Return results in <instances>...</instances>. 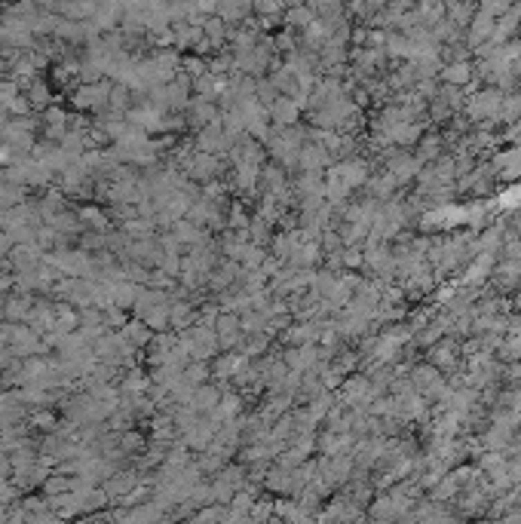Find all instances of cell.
I'll return each instance as SVG.
<instances>
[{"instance_id": "1", "label": "cell", "mask_w": 521, "mask_h": 524, "mask_svg": "<svg viewBox=\"0 0 521 524\" xmlns=\"http://www.w3.org/2000/svg\"><path fill=\"white\" fill-rule=\"evenodd\" d=\"M108 95H111V86L104 83H83L74 95V108L80 111H98L108 104Z\"/></svg>"}, {"instance_id": "2", "label": "cell", "mask_w": 521, "mask_h": 524, "mask_svg": "<svg viewBox=\"0 0 521 524\" xmlns=\"http://www.w3.org/2000/svg\"><path fill=\"white\" fill-rule=\"evenodd\" d=\"M132 487H138V476H135V472H120V476H111L104 481V494H108L111 500L126 497Z\"/></svg>"}, {"instance_id": "3", "label": "cell", "mask_w": 521, "mask_h": 524, "mask_svg": "<svg viewBox=\"0 0 521 524\" xmlns=\"http://www.w3.org/2000/svg\"><path fill=\"white\" fill-rule=\"evenodd\" d=\"M31 294L28 292H22L19 297H6L3 301V316L10 322H19V319H28V313H31Z\"/></svg>"}, {"instance_id": "4", "label": "cell", "mask_w": 521, "mask_h": 524, "mask_svg": "<svg viewBox=\"0 0 521 524\" xmlns=\"http://www.w3.org/2000/svg\"><path fill=\"white\" fill-rule=\"evenodd\" d=\"M123 335H126V341H132L135 346H147L154 337V328L145 319H132L123 325Z\"/></svg>"}, {"instance_id": "5", "label": "cell", "mask_w": 521, "mask_h": 524, "mask_svg": "<svg viewBox=\"0 0 521 524\" xmlns=\"http://www.w3.org/2000/svg\"><path fill=\"white\" fill-rule=\"evenodd\" d=\"M227 144V138L221 135V129L218 126H205L203 129V135H199V151H205V153H215V151H221V147Z\"/></svg>"}, {"instance_id": "6", "label": "cell", "mask_w": 521, "mask_h": 524, "mask_svg": "<svg viewBox=\"0 0 521 524\" xmlns=\"http://www.w3.org/2000/svg\"><path fill=\"white\" fill-rule=\"evenodd\" d=\"M80 221L89 224V230H108V215H104L102 209H95V205H86V209H80Z\"/></svg>"}, {"instance_id": "7", "label": "cell", "mask_w": 521, "mask_h": 524, "mask_svg": "<svg viewBox=\"0 0 521 524\" xmlns=\"http://www.w3.org/2000/svg\"><path fill=\"white\" fill-rule=\"evenodd\" d=\"M37 205H40V215H44L46 221H49V218H53V215H59V212L65 209V196H62V194H55V190H53V194H46V196H44V200H40Z\"/></svg>"}, {"instance_id": "8", "label": "cell", "mask_w": 521, "mask_h": 524, "mask_svg": "<svg viewBox=\"0 0 521 524\" xmlns=\"http://www.w3.org/2000/svg\"><path fill=\"white\" fill-rule=\"evenodd\" d=\"M44 491H46V497H55V494H65V491H71V478H65V472H55V476H46V481H44Z\"/></svg>"}, {"instance_id": "9", "label": "cell", "mask_w": 521, "mask_h": 524, "mask_svg": "<svg viewBox=\"0 0 521 524\" xmlns=\"http://www.w3.org/2000/svg\"><path fill=\"white\" fill-rule=\"evenodd\" d=\"M172 227H175L172 236L178 239V243H199V230H196V224H188V221H181V218H178Z\"/></svg>"}, {"instance_id": "10", "label": "cell", "mask_w": 521, "mask_h": 524, "mask_svg": "<svg viewBox=\"0 0 521 524\" xmlns=\"http://www.w3.org/2000/svg\"><path fill=\"white\" fill-rule=\"evenodd\" d=\"M108 104H111L113 114L126 111V108H129V89H126V86H113L111 95H108Z\"/></svg>"}, {"instance_id": "11", "label": "cell", "mask_w": 521, "mask_h": 524, "mask_svg": "<svg viewBox=\"0 0 521 524\" xmlns=\"http://www.w3.org/2000/svg\"><path fill=\"white\" fill-rule=\"evenodd\" d=\"M273 117H276V123H291V120L298 117V108L291 102H285V98H280V102L273 104Z\"/></svg>"}, {"instance_id": "12", "label": "cell", "mask_w": 521, "mask_h": 524, "mask_svg": "<svg viewBox=\"0 0 521 524\" xmlns=\"http://www.w3.org/2000/svg\"><path fill=\"white\" fill-rule=\"evenodd\" d=\"M28 102H31V108H44L49 102V89L44 83H31V92H28Z\"/></svg>"}, {"instance_id": "13", "label": "cell", "mask_w": 521, "mask_h": 524, "mask_svg": "<svg viewBox=\"0 0 521 524\" xmlns=\"http://www.w3.org/2000/svg\"><path fill=\"white\" fill-rule=\"evenodd\" d=\"M141 445H145V438L138 433H132V429H123V436H120V448L126 451V454H132V451H138Z\"/></svg>"}, {"instance_id": "14", "label": "cell", "mask_w": 521, "mask_h": 524, "mask_svg": "<svg viewBox=\"0 0 521 524\" xmlns=\"http://www.w3.org/2000/svg\"><path fill=\"white\" fill-rule=\"evenodd\" d=\"M212 117H215V111L209 108V102H205V98H203V102H196V108L190 111V123H205V120H212Z\"/></svg>"}, {"instance_id": "15", "label": "cell", "mask_w": 521, "mask_h": 524, "mask_svg": "<svg viewBox=\"0 0 521 524\" xmlns=\"http://www.w3.org/2000/svg\"><path fill=\"white\" fill-rule=\"evenodd\" d=\"M31 427H37V429H55L59 423H55V417L49 414V411H37V414L31 417Z\"/></svg>"}, {"instance_id": "16", "label": "cell", "mask_w": 521, "mask_h": 524, "mask_svg": "<svg viewBox=\"0 0 521 524\" xmlns=\"http://www.w3.org/2000/svg\"><path fill=\"white\" fill-rule=\"evenodd\" d=\"M10 249H12L10 233H6V230H0V254H10Z\"/></svg>"}, {"instance_id": "17", "label": "cell", "mask_w": 521, "mask_h": 524, "mask_svg": "<svg viewBox=\"0 0 521 524\" xmlns=\"http://www.w3.org/2000/svg\"><path fill=\"white\" fill-rule=\"evenodd\" d=\"M12 469V463L6 460V454H3V448H0V478H6V472Z\"/></svg>"}, {"instance_id": "18", "label": "cell", "mask_w": 521, "mask_h": 524, "mask_svg": "<svg viewBox=\"0 0 521 524\" xmlns=\"http://www.w3.org/2000/svg\"><path fill=\"white\" fill-rule=\"evenodd\" d=\"M0 377H3V362H0Z\"/></svg>"}]
</instances>
